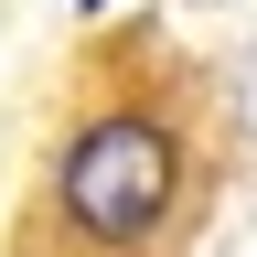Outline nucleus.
I'll return each mask as SVG.
<instances>
[{
  "mask_svg": "<svg viewBox=\"0 0 257 257\" xmlns=\"http://www.w3.org/2000/svg\"><path fill=\"white\" fill-rule=\"evenodd\" d=\"M172 204H182V140H172V118L107 107V118L75 128V150H64V172H54V225L75 246L140 257L161 225H172Z\"/></svg>",
  "mask_w": 257,
  "mask_h": 257,
  "instance_id": "nucleus-1",
  "label": "nucleus"
}]
</instances>
